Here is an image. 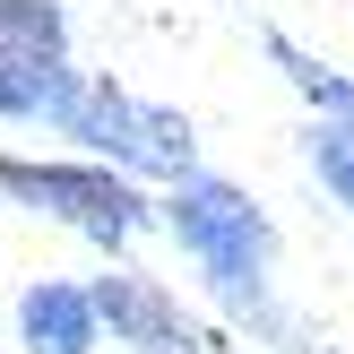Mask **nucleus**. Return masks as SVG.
<instances>
[{
  "label": "nucleus",
  "mask_w": 354,
  "mask_h": 354,
  "mask_svg": "<svg viewBox=\"0 0 354 354\" xmlns=\"http://www.w3.org/2000/svg\"><path fill=\"white\" fill-rule=\"evenodd\" d=\"M0 35L17 44V61H61V44H69L52 0H0Z\"/></svg>",
  "instance_id": "423d86ee"
},
{
  "label": "nucleus",
  "mask_w": 354,
  "mask_h": 354,
  "mask_svg": "<svg viewBox=\"0 0 354 354\" xmlns=\"http://www.w3.org/2000/svg\"><path fill=\"white\" fill-rule=\"evenodd\" d=\"M0 199L35 207V216H61L95 242H130L147 225V199L121 173H95V165H17V156H0Z\"/></svg>",
  "instance_id": "f03ea898"
},
{
  "label": "nucleus",
  "mask_w": 354,
  "mask_h": 354,
  "mask_svg": "<svg viewBox=\"0 0 354 354\" xmlns=\"http://www.w3.org/2000/svg\"><path fill=\"white\" fill-rule=\"evenodd\" d=\"M0 113H35V95H26V78H17L9 61H0Z\"/></svg>",
  "instance_id": "0eeeda50"
},
{
  "label": "nucleus",
  "mask_w": 354,
  "mask_h": 354,
  "mask_svg": "<svg viewBox=\"0 0 354 354\" xmlns=\"http://www.w3.org/2000/svg\"><path fill=\"white\" fill-rule=\"evenodd\" d=\"M69 138H86V147L121 156L138 173H190V121L165 113V104L121 95V86H86L78 113H69Z\"/></svg>",
  "instance_id": "7ed1b4c3"
},
{
  "label": "nucleus",
  "mask_w": 354,
  "mask_h": 354,
  "mask_svg": "<svg viewBox=\"0 0 354 354\" xmlns=\"http://www.w3.org/2000/svg\"><path fill=\"white\" fill-rule=\"evenodd\" d=\"M165 225L182 234V251L199 259L207 277H216V294H234V303H259V268H268V225H259V207L242 199V190L225 182H182L165 207Z\"/></svg>",
  "instance_id": "f257e3e1"
},
{
  "label": "nucleus",
  "mask_w": 354,
  "mask_h": 354,
  "mask_svg": "<svg viewBox=\"0 0 354 354\" xmlns=\"http://www.w3.org/2000/svg\"><path fill=\"white\" fill-rule=\"evenodd\" d=\"M95 320H113V346H138V354H182L190 346L182 303H173L156 277H138V268L95 277Z\"/></svg>",
  "instance_id": "20e7f679"
},
{
  "label": "nucleus",
  "mask_w": 354,
  "mask_h": 354,
  "mask_svg": "<svg viewBox=\"0 0 354 354\" xmlns=\"http://www.w3.org/2000/svg\"><path fill=\"white\" fill-rule=\"evenodd\" d=\"M17 328H26V354H95V294H78V286H26Z\"/></svg>",
  "instance_id": "39448f33"
}]
</instances>
